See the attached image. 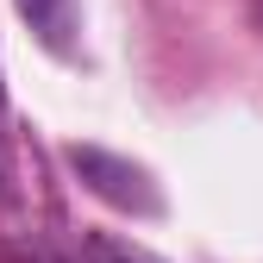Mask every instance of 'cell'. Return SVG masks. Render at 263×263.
<instances>
[{"label": "cell", "mask_w": 263, "mask_h": 263, "mask_svg": "<svg viewBox=\"0 0 263 263\" xmlns=\"http://www.w3.org/2000/svg\"><path fill=\"white\" fill-rule=\"evenodd\" d=\"M69 170L101 194V201H113L119 213H157V188H151V176L138 163H125V157H113L101 144H69Z\"/></svg>", "instance_id": "obj_1"}, {"label": "cell", "mask_w": 263, "mask_h": 263, "mask_svg": "<svg viewBox=\"0 0 263 263\" xmlns=\"http://www.w3.org/2000/svg\"><path fill=\"white\" fill-rule=\"evenodd\" d=\"M19 13H25L31 31H38L44 50L69 57V44H76V0H19Z\"/></svg>", "instance_id": "obj_2"}, {"label": "cell", "mask_w": 263, "mask_h": 263, "mask_svg": "<svg viewBox=\"0 0 263 263\" xmlns=\"http://www.w3.org/2000/svg\"><path fill=\"white\" fill-rule=\"evenodd\" d=\"M94 263H157V257L132 251V245H94Z\"/></svg>", "instance_id": "obj_3"}]
</instances>
